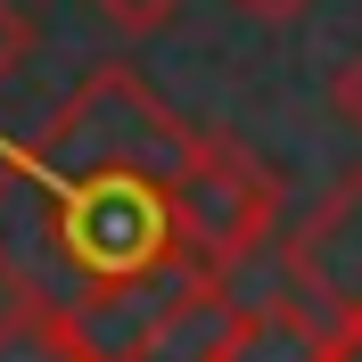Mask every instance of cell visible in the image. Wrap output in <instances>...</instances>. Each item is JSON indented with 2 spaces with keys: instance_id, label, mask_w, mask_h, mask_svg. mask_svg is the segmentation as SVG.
I'll use <instances>...</instances> for the list:
<instances>
[{
  "instance_id": "cell-1",
  "label": "cell",
  "mask_w": 362,
  "mask_h": 362,
  "mask_svg": "<svg viewBox=\"0 0 362 362\" xmlns=\"http://www.w3.org/2000/svg\"><path fill=\"white\" fill-rule=\"evenodd\" d=\"M189 140L140 66H90L33 140H0V288L74 313L99 288L189 264L173 214Z\"/></svg>"
},
{
  "instance_id": "cell-2",
  "label": "cell",
  "mask_w": 362,
  "mask_h": 362,
  "mask_svg": "<svg viewBox=\"0 0 362 362\" xmlns=\"http://www.w3.org/2000/svg\"><path fill=\"white\" fill-rule=\"evenodd\" d=\"M173 214H181V247L198 272H239L280 223V173L239 132H198L189 165L173 181Z\"/></svg>"
},
{
  "instance_id": "cell-3",
  "label": "cell",
  "mask_w": 362,
  "mask_h": 362,
  "mask_svg": "<svg viewBox=\"0 0 362 362\" xmlns=\"http://www.w3.org/2000/svg\"><path fill=\"white\" fill-rule=\"evenodd\" d=\"M288 288L313 296L329 321H362V165L296 223V239H288Z\"/></svg>"
},
{
  "instance_id": "cell-4",
  "label": "cell",
  "mask_w": 362,
  "mask_h": 362,
  "mask_svg": "<svg viewBox=\"0 0 362 362\" xmlns=\"http://www.w3.org/2000/svg\"><path fill=\"white\" fill-rule=\"evenodd\" d=\"M329 329H338V321L321 313L313 296L280 288V296H255V305H239L223 362H321V354H329Z\"/></svg>"
},
{
  "instance_id": "cell-5",
  "label": "cell",
  "mask_w": 362,
  "mask_h": 362,
  "mask_svg": "<svg viewBox=\"0 0 362 362\" xmlns=\"http://www.w3.org/2000/svg\"><path fill=\"white\" fill-rule=\"evenodd\" d=\"M230 321H239V296H230V272H198L189 288L165 305V321L140 338L132 362H223Z\"/></svg>"
},
{
  "instance_id": "cell-6",
  "label": "cell",
  "mask_w": 362,
  "mask_h": 362,
  "mask_svg": "<svg viewBox=\"0 0 362 362\" xmlns=\"http://www.w3.org/2000/svg\"><path fill=\"white\" fill-rule=\"evenodd\" d=\"M0 362H90L83 338H74L66 313H49V305H0Z\"/></svg>"
},
{
  "instance_id": "cell-7",
  "label": "cell",
  "mask_w": 362,
  "mask_h": 362,
  "mask_svg": "<svg viewBox=\"0 0 362 362\" xmlns=\"http://www.w3.org/2000/svg\"><path fill=\"white\" fill-rule=\"evenodd\" d=\"M90 8H99L115 33H165V25L181 17V0H90Z\"/></svg>"
},
{
  "instance_id": "cell-8",
  "label": "cell",
  "mask_w": 362,
  "mask_h": 362,
  "mask_svg": "<svg viewBox=\"0 0 362 362\" xmlns=\"http://www.w3.org/2000/svg\"><path fill=\"white\" fill-rule=\"evenodd\" d=\"M25 42H33V33H25V17H17V0H0V83H8V74H17V58H25Z\"/></svg>"
},
{
  "instance_id": "cell-9",
  "label": "cell",
  "mask_w": 362,
  "mask_h": 362,
  "mask_svg": "<svg viewBox=\"0 0 362 362\" xmlns=\"http://www.w3.org/2000/svg\"><path fill=\"white\" fill-rule=\"evenodd\" d=\"M338 115H346V124L362 132V58H354V66L338 74Z\"/></svg>"
},
{
  "instance_id": "cell-10",
  "label": "cell",
  "mask_w": 362,
  "mask_h": 362,
  "mask_svg": "<svg viewBox=\"0 0 362 362\" xmlns=\"http://www.w3.org/2000/svg\"><path fill=\"white\" fill-rule=\"evenodd\" d=\"M321 362H362V321H338V329H329V354Z\"/></svg>"
},
{
  "instance_id": "cell-11",
  "label": "cell",
  "mask_w": 362,
  "mask_h": 362,
  "mask_svg": "<svg viewBox=\"0 0 362 362\" xmlns=\"http://www.w3.org/2000/svg\"><path fill=\"white\" fill-rule=\"evenodd\" d=\"M239 8H247V17H264V25H288V17H305V8H313V0H239Z\"/></svg>"
}]
</instances>
